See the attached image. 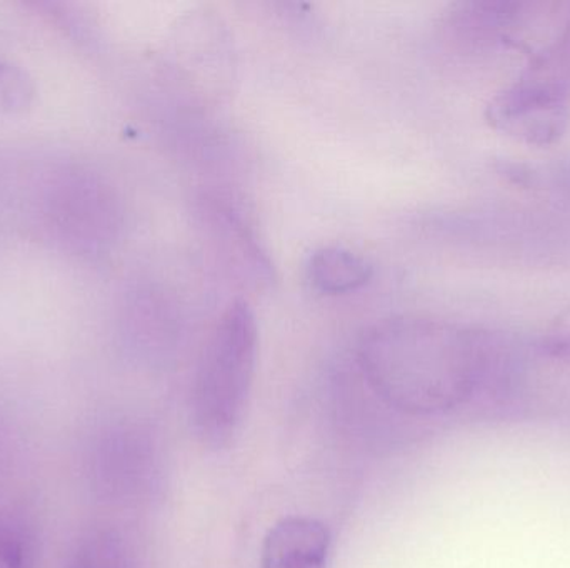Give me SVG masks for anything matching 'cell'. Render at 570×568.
<instances>
[{
	"label": "cell",
	"instance_id": "obj_2",
	"mask_svg": "<svg viewBox=\"0 0 570 568\" xmlns=\"http://www.w3.org/2000/svg\"><path fill=\"white\" fill-rule=\"evenodd\" d=\"M259 330L249 303L236 300L210 332L197 366L190 422L209 449H226L239 432L253 389Z\"/></svg>",
	"mask_w": 570,
	"mask_h": 568
},
{
	"label": "cell",
	"instance_id": "obj_5",
	"mask_svg": "<svg viewBox=\"0 0 570 568\" xmlns=\"http://www.w3.org/2000/svg\"><path fill=\"white\" fill-rule=\"evenodd\" d=\"M524 6L518 2H462L451 7L444 19L445 36L464 49H481L512 40L524 19Z\"/></svg>",
	"mask_w": 570,
	"mask_h": 568
},
{
	"label": "cell",
	"instance_id": "obj_3",
	"mask_svg": "<svg viewBox=\"0 0 570 568\" xmlns=\"http://www.w3.org/2000/svg\"><path fill=\"white\" fill-rule=\"evenodd\" d=\"M485 119L531 146L561 139L570 119V20L556 42L535 52L524 72L492 97Z\"/></svg>",
	"mask_w": 570,
	"mask_h": 568
},
{
	"label": "cell",
	"instance_id": "obj_9",
	"mask_svg": "<svg viewBox=\"0 0 570 568\" xmlns=\"http://www.w3.org/2000/svg\"><path fill=\"white\" fill-rule=\"evenodd\" d=\"M542 347L556 356H570V312L556 322L542 342Z\"/></svg>",
	"mask_w": 570,
	"mask_h": 568
},
{
	"label": "cell",
	"instance_id": "obj_8",
	"mask_svg": "<svg viewBox=\"0 0 570 568\" xmlns=\"http://www.w3.org/2000/svg\"><path fill=\"white\" fill-rule=\"evenodd\" d=\"M0 568H36V550L29 537L0 520Z\"/></svg>",
	"mask_w": 570,
	"mask_h": 568
},
{
	"label": "cell",
	"instance_id": "obj_6",
	"mask_svg": "<svg viewBox=\"0 0 570 568\" xmlns=\"http://www.w3.org/2000/svg\"><path fill=\"white\" fill-rule=\"evenodd\" d=\"M371 276V263L342 247H322L308 257V282L327 296L354 292L364 287Z\"/></svg>",
	"mask_w": 570,
	"mask_h": 568
},
{
	"label": "cell",
	"instance_id": "obj_7",
	"mask_svg": "<svg viewBox=\"0 0 570 568\" xmlns=\"http://www.w3.org/2000/svg\"><path fill=\"white\" fill-rule=\"evenodd\" d=\"M66 568H136V562L117 530L94 529L80 537Z\"/></svg>",
	"mask_w": 570,
	"mask_h": 568
},
{
	"label": "cell",
	"instance_id": "obj_4",
	"mask_svg": "<svg viewBox=\"0 0 570 568\" xmlns=\"http://www.w3.org/2000/svg\"><path fill=\"white\" fill-rule=\"evenodd\" d=\"M331 546V530L321 520L284 517L264 539L261 568H327Z\"/></svg>",
	"mask_w": 570,
	"mask_h": 568
},
{
	"label": "cell",
	"instance_id": "obj_1",
	"mask_svg": "<svg viewBox=\"0 0 570 568\" xmlns=\"http://www.w3.org/2000/svg\"><path fill=\"white\" fill-rule=\"evenodd\" d=\"M357 357L375 396L412 417L452 412L521 369L518 347L502 333L411 316L375 323Z\"/></svg>",
	"mask_w": 570,
	"mask_h": 568
}]
</instances>
